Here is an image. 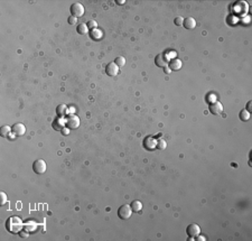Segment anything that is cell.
Masks as SVG:
<instances>
[{"label": "cell", "mask_w": 252, "mask_h": 241, "mask_svg": "<svg viewBox=\"0 0 252 241\" xmlns=\"http://www.w3.org/2000/svg\"><path fill=\"white\" fill-rule=\"evenodd\" d=\"M71 14L74 17H82L84 15V7L80 2H74L71 6Z\"/></svg>", "instance_id": "6"}, {"label": "cell", "mask_w": 252, "mask_h": 241, "mask_svg": "<svg viewBox=\"0 0 252 241\" xmlns=\"http://www.w3.org/2000/svg\"><path fill=\"white\" fill-rule=\"evenodd\" d=\"M24 227H25V229L27 230L28 232H35L37 229V227H38V224H37V222H35L34 220H28V221H26L25 223H24Z\"/></svg>", "instance_id": "15"}, {"label": "cell", "mask_w": 252, "mask_h": 241, "mask_svg": "<svg viewBox=\"0 0 252 241\" xmlns=\"http://www.w3.org/2000/svg\"><path fill=\"white\" fill-rule=\"evenodd\" d=\"M67 21H68V24H70V25H75L76 22H77V18L71 15V16L67 18Z\"/></svg>", "instance_id": "28"}, {"label": "cell", "mask_w": 252, "mask_h": 241, "mask_svg": "<svg viewBox=\"0 0 252 241\" xmlns=\"http://www.w3.org/2000/svg\"><path fill=\"white\" fill-rule=\"evenodd\" d=\"M131 214H132L131 206L128 204H123L118 209V216H119L121 220H128V219L131 216Z\"/></svg>", "instance_id": "2"}, {"label": "cell", "mask_w": 252, "mask_h": 241, "mask_svg": "<svg viewBox=\"0 0 252 241\" xmlns=\"http://www.w3.org/2000/svg\"><path fill=\"white\" fill-rule=\"evenodd\" d=\"M46 168H47L46 162L43 159L35 160L33 164V171L36 174H44L45 172H46Z\"/></svg>", "instance_id": "4"}, {"label": "cell", "mask_w": 252, "mask_h": 241, "mask_svg": "<svg viewBox=\"0 0 252 241\" xmlns=\"http://www.w3.org/2000/svg\"><path fill=\"white\" fill-rule=\"evenodd\" d=\"M208 110L212 115H220L222 111H223V106H222L221 102L218 101H213L211 102L210 106H208Z\"/></svg>", "instance_id": "7"}, {"label": "cell", "mask_w": 252, "mask_h": 241, "mask_svg": "<svg viewBox=\"0 0 252 241\" xmlns=\"http://www.w3.org/2000/svg\"><path fill=\"white\" fill-rule=\"evenodd\" d=\"M199 232H201V228L195 223L189 224V225L187 227V229H186V233H187L188 237H190V238L197 237V235L199 234Z\"/></svg>", "instance_id": "10"}, {"label": "cell", "mask_w": 252, "mask_h": 241, "mask_svg": "<svg viewBox=\"0 0 252 241\" xmlns=\"http://www.w3.org/2000/svg\"><path fill=\"white\" fill-rule=\"evenodd\" d=\"M197 237H198V235H197ZM197 240H201V241H205V240H206V238H205V237H203V235H199L198 238H197Z\"/></svg>", "instance_id": "31"}, {"label": "cell", "mask_w": 252, "mask_h": 241, "mask_svg": "<svg viewBox=\"0 0 252 241\" xmlns=\"http://www.w3.org/2000/svg\"><path fill=\"white\" fill-rule=\"evenodd\" d=\"M157 146V139L155 137H146L145 140H143V147H145L147 150H154L156 149Z\"/></svg>", "instance_id": "9"}, {"label": "cell", "mask_w": 252, "mask_h": 241, "mask_svg": "<svg viewBox=\"0 0 252 241\" xmlns=\"http://www.w3.org/2000/svg\"><path fill=\"white\" fill-rule=\"evenodd\" d=\"M24 223L18 216H11L6 221V229L11 233H19L20 230H22Z\"/></svg>", "instance_id": "1"}, {"label": "cell", "mask_w": 252, "mask_h": 241, "mask_svg": "<svg viewBox=\"0 0 252 241\" xmlns=\"http://www.w3.org/2000/svg\"><path fill=\"white\" fill-rule=\"evenodd\" d=\"M239 118L242 121H248L250 119V112H248L246 110H241L239 113Z\"/></svg>", "instance_id": "22"}, {"label": "cell", "mask_w": 252, "mask_h": 241, "mask_svg": "<svg viewBox=\"0 0 252 241\" xmlns=\"http://www.w3.org/2000/svg\"><path fill=\"white\" fill-rule=\"evenodd\" d=\"M76 31L80 35H84V34H86L89 31V28H87L86 24H80V25H77Z\"/></svg>", "instance_id": "21"}, {"label": "cell", "mask_w": 252, "mask_h": 241, "mask_svg": "<svg viewBox=\"0 0 252 241\" xmlns=\"http://www.w3.org/2000/svg\"><path fill=\"white\" fill-rule=\"evenodd\" d=\"M11 131H12L14 136H22V135H25L26 132V127L25 125L21 122L15 123L14 126L11 127Z\"/></svg>", "instance_id": "8"}, {"label": "cell", "mask_w": 252, "mask_h": 241, "mask_svg": "<svg viewBox=\"0 0 252 241\" xmlns=\"http://www.w3.org/2000/svg\"><path fill=\"white\" fill-rule=\"evenodd\" d=\"M183 26H184L186 29H194L196 27V20L194 19L193 17H187L185 18L184 21H183Z\"/></svg>", "instance_id": "14"}, {"label": "cell", "mask_w": 252, "mask_h": 241, "mask_svg": "<svg viewBox=\"0 0 252 241\" xmlns=\"http://www.w3.org/2000/svg\"><path fill=\"white\" fill-rule=\"evenodd\" d=\"M130 206H131V210L133 211V212H140V211H141V209H142V204H141V202L137 201V200H134L133 202H131Z\"/></svg>", "instance_id": "20"}, {"label": "cell", "mask_w": 252, "mask_h": 241, "mask_svg": "<svg viewBox=\"0 0 252 241\" xmlns=\"http://www.w3.org/2000/svg\"><path fill=\"white\" fill-rule=\"evenodd\" d=\"M65 126H66V122H65L64 119H62L61 117L56 118L55 120L53 121V123H52V127H53L55 130H63Z\"/></svg>", "instance_id": "13"}, {"label": "cell", "mask_w": 252, "mask_h": 241, "mask_svg": "<svg viewBox=\"0 0 252 241\" xmlns=\"http://www.w3.org/2000/svg\"><path fill=\"white\" fill-rule=\"evenodd\" d=\"M117 3H124V0H117Z\"/></svg>", "instance_id": "34"}, {"label": "cell", "mask_w": 252, "mask_h": 241, "mask_svg": "<svg viewBox=\"0 0 252 241\" xmlns=\"http://www.w3.org/2000/svg\"><path fill=\"white\" fill-rule=\"evenodd\" d=\"M155 64L158 67H161V69H165L168 65V59L166 57L165 54H158L155 59Z\"/></svg>", "instance_id": "11"}, {"label": "cell", "mask_w": 252, "mask_h": 241, "mask_svg": "<svg viewBox=\"0 0 252 241\" xmlns=\"http://www.w3.org/2000/svg\"><path fill=\"white\" fill-rule=\"evenodd\" d=\"M246 111L248 112H252V101H249L248 103H246Z\"/></svg>", "instance_id": "30"}, {"label": "cell", "mask_w": 252, "mask_h": 241, "mask_svg": "<svg viewBox=\"0 0 252 241\" xmlns=\"http://www.w3.org/2000/svg\"><path fill=\"white\" fill-rule=\"evenodd\" d=\"M232 10L235 15L238 16H242L248 10V3L244 2V1H236L235 3H233Z\"/></svg>", "instance_id": "3"}, {"label": "cell", "mask_w": 252, "mask_h": 241, "mask_svg": "<svg viewBox=\"0 0 252 241\" xmlns=\"http://www.w3.org/2000/svg\"><path fill=\"white\" fill-rule=\"evenodd\" d=\"M169 69H170V71H178V70H180L182 69V61L180 59H171L169 63Z\"/></svg>", "instance_id": "16"}, {"label": "cell", "mask_w": 252, "mask_h": 241, "mask_svg": "<svg viewBox=\"0 0 252 241\" xmlns=\"http://www.w3.org/2000/svg\"><path fill=\"white\" fill-rule=\"evenodd\" d=\"M166 147H167V143H166L165 139H162V138H160V139H157L156 148L160 149V150H164V149H166Z\"/></svg>", "instance_id": "23"}, {"label": "cell", "mask_w": 252, "mask_h": 241, "mask_svg": "<svg viewBox=\"0 0 252 241\" xmlns=\"http://www.w3.org/2000/svg\"><path fill=\"white\" fill-rule=\"evenodd\" d=\"M10 134H12V131H11V128L9 126H2L0 128V135H1V137L10 138L11 137Z\"/></svg>", "instance_id": "17"}, {"label": "cell", "mask_w": 252, "mask_h": 241, "mask_svg": "<svg viewBox=\"0 0 252 241\" xmlns=\"http://www.w3.org/2000/svg\"><path fill=\"white\" fill-rule=\"evenodd\" d=\"M183 21H184V18H183V17H180V16L176 17V18L174 19V24H175L176 26H182Z\"/></svg>", "instance_id": "26"}, {"label": "cell", "mask_w": 252, "mask_h": 241, "mask_svg": "<svg viewBox=\"0 0 252 241\" xmlns=\"http://www.w3.org/2000/svg\"><path fill=\"white\" fill-rule=\"evenodd\" d=\"M165 73H166V74H168V73H170V69L166 66V67H165Z\"/></svg>", "instance_id": "33"}, {"label": "cell", "mask_w": 252, "mask_h": 241, "mask_svg": "<svg viewBox=\"0 0 252 241\" xmlns=\"http://www.w3.org/2000/svg\"><path fill=\"white\" fill-rule=\"evenodd\" d=\"M19 235L21 237V238H24V239H26V238H28V235H29V232H28L27 230L26 229H22V230H20L19 231Z\"/></svg>", "instance_id": "29"}, {"label": "cell", "mask_w": 252, "mask_h": 241, "mask_svg": "<svg viewBox=\"0 0 252 241\" xmlns=\"http://www.w3.org/2000/svg\"><path fill=\"white\" fill-rule=\"evenodd\" d=\"M62 134H63V135H67V134H68V129L64 128L63 130H62Z\"/></svg>", "instance_id": "32"}, {"label": "cell", "mask_w": 252, "mask_h": 241, "mask_svg": "<svg viewBox=\"0 0 252 241\" xmlns=\"http://www.w3.org/2000/svg\"><path fill=\"white\" fill-rule=\"evenodd\" d=\"M114 63L119 67H121V66H123V65L126 64V59H124V57H122V56H118L117 59H115Z\"/></svg>", "instance_id": "24"}, {"label": "cell", "mask_w": 252, "mask_h": 241, "mask_svg": "<svg viewBox=\"0 0 252 241\" xmlns=\"http://www.w3.org/2000/svg\"><path fill=\"white\" fill-rule=\"evenodd\" d=\"M90 36H91V38H92L93 40H99L100 38H102L103 34H102V31H101L100 29H96V28H94V29H91Z\"/></svg>", "instance_id": "18"}, {"label": "cell", "mask_w": 252, "mask_h": 241, "mask_svg": "<svg viewBox=\"0 0 252 241\" xmlns=\"http://www.w3.org/2000/svg\"><path fill=\"white\" fill-rule=\"evenodd\" d=\"M86 26H87V28L94 29V28H96V26H98V22L95 21V20H90V21H87Z\"/></svg>", "instance_id": "27"}, {"label": "cell", "mask_w": 252, "mask_h": 241, "mask_svg": "<svg viewBox=\"0 0 252 241\" xmlns=\"http://www.w3.org/2000/svg\"><path fill=\"white\" fill-rule=\"evenodd\" d=\"M105 73L109 76H115L119 73V66L115 64L114 62L113 63H109L105 67Z\"/></svg>", "instance_id": "12"}, {"label": "cell", "mask_w": 252, "mask_h": 241, "mask_svg": "<svg viewBox=\"0 0 252 241\" xmlns=\"http://www.w3.org/2000/svg\"><path fill=\"white\" fill-rule=\"evenodd\" d=\"M56 113H57L58 117L63 118L64 116L67 115V106H65V104H59V106H57V108H56Z\"/></svg>", "instance_id": "19"}, {"label": "cell", "mask_w": 252, "mask_h": 241, "mask_svg": "<svg viewBox=\"0 0 252 241\" xmlns=\"http://www.w3.org/2000/svg\"><path fill=\"white\" fill-rule=\"evenodd\" d=\"M65 122L68 129H76L80 126V118L75 115H70L65 119Z\"/></svg>", "instance_id": "5"}, {"label": "cell", "mask_w": 252, "mask_h": 241, "mask_svg": "<svg viewBox=\"0 0 252 241\" xmlns=\"http://www.w3.org/2000/svg\"><path fill=\"white\" fill-rule=\"evenodd\" d=\"M0 203H1V205L6 204L7 203V194L5 193V192H0Z\"/></svg>", "instance_id": "25"}]
</instances>
